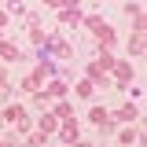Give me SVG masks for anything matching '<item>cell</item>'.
Listing matches in <instances>:
<instances>
[{
    "mask_svg": "<svg viewBox=\"0 0 147 147\" xmlns=\"http://www.w3.org/2000/svg\"><path fill=\"white\" fill-rule=\"evenodd\" d=\"M85 26L92 30V37L107 48V44H114V30H110V22H103V18H96V15H88L85 18Z\"/></svg>",
    "mask_w": 147,
    "mask_h": 147,
    "instance_id": "1",
    "label": "cell"
},
{
    "mask_svg": "<svg viewBox=\"0 0 147 147\" xmlns=\"http://www.w3.org/2000/svg\"><path fill=\"white\" fill-rule=\"evenodd\" d=\"M63 96H66V81L52 77V81H48V88H44V96H40V103H48V99H63Z\"/></svg>",
    "mask_w": 147,
    "mask_h": 147,
    "instance_id": "2",
    "label": "cell"
},
{
    "mask_svg": "<svg viewBox=\"0 0 147 147\" xmlns=\"http://www.w3.org/2000/svg\"><path fill=\"white\" fill-rule=\"evenodd\" d=\"M4 121H11L15 129H26V107H18V103H11V107L4 110Z\"/></svg>",
    "mask_w": 147,
    "mask_h": 147,
    "instance_id": "3",
    "label": "cell"
},
{
    "mask_svg": "<svg viewBox=\"0 0 147 147\" xmlns=\"http://www.w3.org/2000/svg\"><path fill=\"white\" fill-rule=\"evenodd\" d=\"M0 59H4V63H18V59H22V48L11 44V40H0Z\"/></svg>",
    "mask_w": 147,
    "mask_h": 147,
    "instance_id": "4",
    "label": "cell"
},
{
    "mask_svg": "<svg viewBox=\"0 0 147 147\" xmlns=\"http://www.w3.org/2000/svg\"><path fill=\"white\" fill-rule=\"evenodd\" d=\"M114 77H118V88L125 92L129 81H132V66H129V63H114Z\"/></svg>",
    "mask_w": 147,
    "mask_h": 147,
    "instance_id": "5",
    "label": "cell"
},
{
    "mask_svg": "<svg viewBox=\"0 0 147 147\" xmlns=\"http://www.w3.org/2000/svg\"><path fill=\"white\" fill-rule=\"evenodd\" d=\"M88 121H92V125H99V129H110V125H114V121H110V110H107V107H92Z\"/></svg>",
    "mask_w": 147,
    "mask_h": 147,
    "instance_id": "6",
    "label": "cell"
},
{
    "mask_svg": "<svg viewBox=\"0 0 147 147\" xmlns=\"http://www.w3.org/2000/svg\"><path fill=\"white\" fill-rule=\"evenodd\" d=\"M136 118H140V110L132 107V103H125V107H118L110 114V121H136Z\"/></svg>",
    "mask_w": 147,
    "mask_h": 147,
    "instance_id": "7",
    "label": "cell"
},
{
    "mask_svg": "<svg viewBox=\"0 0 147 147\" xmlns=\"http://www.w3.org/2000/svg\"><path fill=\"white\" fill-rule=\"evenodd\" d=\"M59 136H63L66 144H77V121H74V118H66V121H63V129H59Z\"/></svg>",
    "mask_w": 147,
    "mask_h": 147,
    "instance_id": "8",
    "label": "cell"
},
{
    "mask_svg": "<svg viewBox=\"0 0 147 147\" xmlns=\"http://www.w3.org/2000/svg\"><path fill=\"white\" fill-rule=\"evenodd\" d=\"M55 129H59V118L55 114H40V136H52Z\"/></svg>",
    "mask_w": 147,
    "mask_h": 147,
    "instance_id": "9",
    "label": "cell"
},
{
    "mask_svg": "<svg viewBox=\"0 0 147 147\" xmlns=\"http://www.w3.org/2000/svg\"><path fill=\"white\" fill-rule=\"evenodd\" d=\"M96 66H99L103 74H107V70H114V55H110L107 48H99V59H96Z\"/></svg>",
    "mask_w": 147,
    "mask_h": 147,
    "instance_id": "10",
    "label": "cell"
},
{
    "mask_svg": "<svg viewBox=\"0 0 147 147\" xmlns=\"http://www.w3.org/2000/svg\"><path fill=\"white\" fill-rule=\"evenodd\" d=\"M22 92H40V81H37L33 74H30V77H22Z\"/></svg>",
    "mask_w": 147,
    "mask_h": 147,
    "instance_id": "11",
    "label": "cell"
},
{
    "mask_svg": "<svg viewBox=\"0 0 147 147\" xmlns=\"http://www.w3.org/2000/svg\"><path fill=\"white\" fill-rule=\"evenodd\" d=\"M92 92H96V85H92L88 77H85V81H81V85H77V96H81V99H88Z\"/></svg>",
    "mask_w": 147,
    "mask_h": 147,
    "instance_id": "12",
    "label": "cell"
},
{
    "mask_svg": "<svg viewBox=\"0 0 147 147\" xmlns=\"http://www.w3.org/2000/svg\"><path fill=\"white\" fill-rule=\"evenodd\" d=\"M129 52H132V55H140V52H144V33H136L132 40H129Z\"/></svg>",
    "mask_w": 147,
    "mask_h": 147,
    "instance_id": "13",
    "label": "cell"
},
{
    "mask_svg": "<svg viewBox=\"0 0 147 147\" xmlns=\"http://www.w3.org/2000/svg\"><path fill=\"white\" fill-rule=\"evenodd\" d=\"M55 118H63V121H66V118H70V103H63V99H59V103H55Z\"/></svg>",
    "mask_w": 147,
    "mask_h": 147,
    "instance_id": "14",
    "label": "cell"
},
{
    "mask_svg": "<svg viewBox=\"0 0 147 147\" xmlns=\"http://www.w3.org/2000/svg\"><path fill=\"white\" fill-rule=\"evenodd\" d=\"M118 140H121V144H132V140H136V129H121V132H118Z\"/></svg>",
    "mask_w": 147,
    "mask_h": 147,
    "instance_id": "15",
    "label": "cell"
},
{
    "mask_svg": "<svg viewBox=\"0 0 147 147\" xmlns=\"http://www.w3.org/2000/svg\"><path fill=\"white\" fill-rule=\"evenodd\" d=\"M77 147H96V144H77Z\"/></svg>",
    "mask_w": 147,
    "mask_h": 147,
    "instance_id": "16",
    "label": "cell"
},
{
    "mask_svg": "<svg viewBox=\"0 0 147 147\" xmlns=\"http://www.w3.org/2000/svg\"><path fill=\"white\" fill-rule=\"evenodd\" d=\"M0 26H4V11H0Z\"/></svg>",
    "mask_w": 147,
    "mask_h": 147,
    "instance_id": "17",
    "label": "cell"
},
{
    "mask_svg": "<svg viewBox=\"0 0 147 147\" xmlns=\"http://www.w3.org/2000/svg\"><path fill=\"white\" fill-rule=\"evenodd\" d=\"M0 125H4V114H0Z\"/></svg>",
    "mask_w": 147,
    "mask_h": 147,
    "instance_id": "18",
    "label": "cell"
}]
</instances>
